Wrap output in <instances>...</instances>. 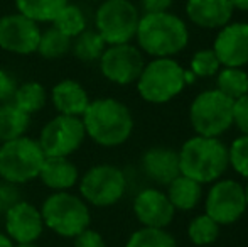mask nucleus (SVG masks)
Masks as SVG:
<instances>
[{"label": "nucleus", "instance_id": "1", "mask_svg": "<svg viewBox=\"0 0 248 247\" xmlns=\"http://www.w3.org/2000/svg\"><path fill=\"white\" fill-rule=\"evenodd\" d=\"M81 120L86 135L105 148L124 144L134 131V119L128 107L115 99L90 102Z\"/></svg>", "mask_w": 248, "mask_h": 247}, {"label": "nucleus", "instance_id": "2", "mask_svg": "<svg viewBox=\"0 0 248 247\" xmlns=\"http://www.w3.org/2000/svg\"><path fill=\"white\" fill-rule=\"evenodd\" d=\"M140 49L155 58H170L186 48L189 33L183 19L170 12L145 14L137 27Z\"/></svg>", "mask_w": 248, "mask_h": 247}, {"label": "nucleus", "instance_id": "3", "mask_svg": "<svg viewBox=\"0 0 248 247\" xmlns=\"http://www.w3.org/2000/svg\"><path fill=\"white\" fill-rule=\"evenodd\" d=\"M179 154L181 175L198 183H211L226 171L228 148L218 137L196 135L184 142Z\"/></svg>", "mask_w": 248, "mask_h": 247}, {"label": "nucleus", "instance_id": "4", "mask_svg": "<svg viewBox=\"0 0 248 247\" xmlns=\"http://www.w3.org/2000/svg\"><path fill=\"white\" fill-rule=\"evenodd\" d=\"M44 227L61 237L75 239L90 225V210L83 198L68 191H54L41 207Z\"/></svg>", "mask_w": 248, "mask_h": 247}, {"label": "nucleus", "instance_id": "5", "mask_svg": "<svg viewBox=\"0 0 248 247\" xmlns=\"http://www.w3.org/2000/svg\"><path fill=\"white\" fill-rule=\"evenodd\" d=\"M46 154L31 137L14 139L0 146V178L12 185L32 181L39 176Z\"/></svg>", "mask_w": 248, "mask_h": 247}, {"label": "nucleus", "instance_id": "6", "mask_svg": "<svg viewBox=\"0 0 248 247\" xmlns=\"http://www.w3.org/2000/svg\"><path fill=\"white\" fill-rule=\"evenodd\" d=\"M184 69L172 58H155L144 66L137 90L145 102L166 103L184 88Z\"/></svg>", "mask_w": 248, "mask_h": 247}, {"label": "nucleus", "instance_id": "7", "mask_svg": "<svg viewBox=\"0 0 248 247\" xmlns=\"http://www.w3.org/2000/svg\"><path fill=\"white\" fill-rule=\"evenodd\" d=\"M233 103L235 100L218 90L199 93L189 109V120L198 135L218 137L228 131L233 124Z\"/></svg>", "mask_w": 248, "mask_h": 247}, {"label": "nucleus", "instance_id": "8", "mask_svg": "<svg viewBox=\"0 0 248 247\" xmlns=\"http://www.w3.org/2000/svg\"><path fill=\"white\" fill-rule=\"evenodd\" d=\"M139 20V10L130 0H103L96 10L95 26L107 46H113L134 39Z\"/></svg>", "mask_w": 248, "mask_h": 247}, {"label": "nucleus", "instance_id": "9", "mask_svg": "<svg viewBox=\"0 0 248 247\" xmlns=\"http://www.w3.org/2000/svg\"><path fill=\"white\" fill-rule=\"evenodd\" d=\"M127 180L120 168L113 165H96L79 180V193L86 203L95 207L115 205L125 193Z\"/></svg>", "mask_w": 248, "mask_h": 247}, {"label": "nucleus", "instance_id": "10", "mask_svg": "<svg viewBox=\"0 0 248 247\" xmlns=\"http://www.w3.org/2000/svg\"><path fill=\"white\" fill-rule=\"evenodd\" d=\"M86 137L81 117L56 115L43 127L39 135V146L46 156L69 158L78 151Z\"/></svg>", "mask_w": 248, "mask_h": 247}, {"label": "nucleus", "instance_id": "11", "mask_svg": "<svg viewBox=\"0 0 248 247\" xmlns=\"http://www.w3.org/2000/svg\"><path fill=\"white\" fill-rule=\"evenodd\" d=\"M144 66L142 53L130 43L107 46L100 58V69L103 76L117 85H130L137 82Z\"/></svg>", "mask_w": 248, "mask_h": 247}, {"label": "nucleus", "instance_id": "12", "mask_svg": "<svg viewBox=\"0 0 248 247\" xmlns=\"http://www.w3.org/2000/svg\"><path fill=\"white\" fill-rule=\"evenodd\" d=\"M247 208L245 191L240 183L233 180L216 181L206 198V215L218 225L236 222Z\"/></svg>", "mask_w": 248, "mask_h": 247}, {"label": "nucleus", "instance_id": "13", "mask_svg": "<svg viewBox=\"0 0 248 247\" xmlns=\"http://www.w3.org/2000/svg\"><path fill=\"white\" fill-rule=\"evenodd\" d=\"M41 33L39 24L19 12L0 17V48L9 53H36Z\"/></svg>", "mask_w": 248, "mask_h": 247}, {"label": "nucleus", "instance_id": "14", "mask_svg": "<svg viewBox=\"0 0 248 247\" xmlns=\"http://www.w3.org/2000/svg\"><path fill=\"white\" fill-rule=\"evenodd\" d=\"M44 222L41 210L29 201H17L5 212V232L12 242H36L43 235Z\"/></svg>", "mask_w": 248, "mask_h": 247}, {"label": "nucleus", "instance_id": "15", "mask_svg": "<svg viewBox=\"0 0 248 247\" xmlns=\"http://www.w3.org/2000/svg\"><path fill=\"white\" fill-rule=\"evenodd\" d=\"M213 51L221 66L242 68L248 65V24H226L216 36Z\"/></svg>", "mask_w": 248, "mask_h": 247}, {"label": "nucleus", "instance_id": "16", "mask_svg": "<svg viewBox=\"0 0 248 247\" xmlns=\"http://www.w3.org/2000/svg\"><path fill=\"white\" fill-rule=\"evenodd\" d=\"M174 210L176 208L172 207L167 195L155 188L140 191L134 200V212L144 227H167L174 218Z\"/></svg>", "mask_w": 248, "mask_h": 247}, {"label": "nucleus", "instance_id": "17", "mask_svg": "<svg viewBox=\"0 0 248 247\" xmlns=\"http://www.w3.org/2000/svg\"><path fill=\"white\" fill-rule=\"evenodd\" d=\"M230 0H187L186 14L196 26L202 29L225 27L233 16Z\"/></svg>", "mask_w": 248, "mask_h": 247}, {"label": "nucleus", "instance_id": "18", "mask_svg": "<svg viewBox=\"0 0 248 247\" xmlns=\"http://www.w3.org/2000/svg\"><path fill=\"white\" fill-rule=\"evenodd\" d=\"M142 168L152 181L169 185L181 175L179 154L169 148H152L142 158Z\"/></svg>", "mask_w": 248, "mask_h": 247}, {"label": "nucleus", "instance_id": "19", "mask_svg": "<svg viewBox=\"0 0 248 247\" xmlns=\"http://www.w3.org/2000/svg\"><path fill=\"white\" fill-rule=\"evenodd\" d=\"M51 100L59 115L83 117L90 105L86 90L75 80H62L52 88Z\"/></svg>", "mask_w": 248, "mask_h": 247}, {"label": "nucleus", "instance_id": "20", "mask_svg": "<svg viewBox=\"0 0 248 247\" xmlns=\"http://www.w3.org/2000/svg\"><path fill=\"white\" fill-rule=\"evenodd\" d=\"M37 178L51 190L66 191L76 185V181L79 180V173L75 163L69 161V158L46 156Z\"/></svg>", "mask_w": 248, "mask_h": 247}, {"label": "nucleus", "instance_id": "21", "mask_svg": "<svg viewBox=\"0 0 248 247\" xmlns=\"http://www.w3.org/2000/svg\"><path fill=\"white\" fill-rule=\"evenodd\" d=\"M29 122L31 115L22 112L12 102L2 103L0 105V142H9L26 135Z\"/></svg>", "mask_w": 248, "mask_h": 247}, {"label": "nucleus", "instance_id": "22", "mask_svg": "<svg viewBox=\"0 0 248 247\" xmlns=\"http://www.w3.org/2000/svg\"><path fill=\"white\" fill-rule=\"evenodd\" d=\"M167 198L177 210H193L201 198V183L187 178L184 175H179L176 180L169 183Z\"/></svg>", "mask_w": 248, "mask_h": 247}, {"label": "nucleus", "instance_id": "23", "mask_svg": "<svg viewBox=\"0 0 248 247\" xmlns=\"http://www.w3.org/2000/svg\"><path fill=\"white\" fill-rule=\"evenodd\" d=\"M68 0H16L17 12L34 22H52Z\"/></svg>", "mask_w": 248, "mask_h": 247}, {"label": "nucleus", "instance_id": "24", "mask_svg": "<svg viewBox=\"0 0 248 247\" xmlns=\"http://www.w3.org/2000/svg\"><path fill=\"white\" fill-rule=\"evenodd\" d=\"M47 102V93L44 86L37 82H27L17 86L16 93H14L12 103L19 107L22 112L27 115L39 112Z\"/></svg>", "mask_w": 248, "mask_h": 247}, {"label": "nucleus", "instance_id": "25", "mask_svg": "<svg viewBox=\"0 0 248 247\" xmlns=\"http://www.w3.org/2000/svg\"><path fill=\"white\" fill-rule=\"evenodd\" d=\"M105 49H107V43L103 41V37L96 31L90 29H85L79 36H76L71 44V51L83 63L100 61Z\"/></svg>", "mask_w": 248, "mask_h": 247}, {"label": "nucleus", "instance_id": "26", "mask_svg": "<svg viewBox=\"0 0 248 247\" xmlns=\"http://www.w3.org/2000/svg\"><path fill=\"white\" fill-rule=\"evenodd\" d=\"M216 90L221 92L232 100H238L240 97L248 93V73L240 68L225 66L218 71Z\"/></svg>", "mask_w": 248, "mask_h": 247}, {"label": "nucleus", "instance_id": "27", "mask_svg": "<svg viewBox=\"0 0 248 247\" xmlns=\"http://www.w3.org/2000/svg\"><path fill=\"white\" fill-rule=\"evenodd\" d=\"M71 37L62 34L56 27H49L44 33H41L36 53H39L46 60H59V58L66 56L71 51Z\"/></svg>", "mask_w": 248, "mask_h": 247}, {"label": "nucleus", "instance_id": "28", "mask_svg": "<svg viewBox=\"0 0 248 247\" xmlns=\"http://www.w3.org/2000/svg\"><path fill=\"white\" fill-rule=\"evenodd\" d=\"M52 27L61 31L62 34H66V36L71 37V39H75L76 36H79V34L86 29L85 12H83L78 5L68 2L61 10H59L58 16L54 17Z\"/></svg>", "mask_w": 248, "mask_h": 247}, {"label": "nucleus", "instance_id": "29", "mask_svg": "<svg viewBox=\"0 0 248 247\" xmlns=\"http://www.w3.org/2000/svg\"><path fill=\"white\" fill-rule=\"evenodd\" d=\"M125 247H177L174 237L164 229L142 227L130 235Z\"/></svg>", "mask_w": 248, "mask_h": 247}, {"label": "nucleus", "instance_id": "30", "mask_svg": "<svg viewBox=\"0 0 248 247\" xmlns=\"http://www.w3.org/2000/svg\"><path fill=\"white\" fill-rule=\"evenodd\" d=\"M187 234H189V239L193 244L208 246L216 241V237H218V234H219V225L216 224L213 218H209L206 214L198 215L189 224Z\"/></svg>", "mask_w": 248, "mask_h": 247}, {"label": "nucleus", "instance_id": "31", "mask_svg": "<svg viewBox=\"0 0 248 247\" xmlns=\"http://www.w3.org/2000/svg\"><path fill=\"white\" fill-rule=\"evenodd\" d=\"M221 63L218 61L213 49H201L191 60V71L201 78H208L219 71Z\"/></svg>", "mask_w": 248, "mask_h": 247}, {"label": "nucleus", "instance_id": "32", "mask_svg": "<svg viewBox=\"0 0 248 247\" xmlns=\"http://www.w3.org/2000/svg\"><path fill=\"white\" fill-rule=\"evenodd\" d=\"M228 161L238 175L248 180V135H242L233 141L228 149Z\"/></svg>", "mask_w": 248, "mask_h": 247}, {"label": "nucleus", "instance_id": "33", "mask_svg": "<svg viewBox=\"0 0 248 247\" xmlns=\"http://www.w3.org/2000/svg\"><path fill=\"white\" fill-rule=\"evenodd\" d=\"M233 124L243 132V135H248V93L233 103Z\"/></svg>", "mask_w": 248, "mask_h": 247}, {"label": "nucleus", "instance_id": "34", "mask_svg": "<svg viewBox=\"0 0 248 247\" xmlns=\"http://www.w3.org/2000/svg\"><path fill=\"white\" fill-rule=\"evenodd\" d=\"M17 83L5 69L0 68V102L7 103V102H12L14 99V93L17 90Z\"/></svg>", "mask_w": 248, "mask_h": 247}, {"label": "nucleus", "instance_id": "35", "mask_svg": "<svg viewBox=\"0 0 248 247\" xmlns=\"http://www.w3.org/2000/svg\"><path fill=\"white\" fill-rule=\"evenodd\" d=\"M75 247H107V244L98 232L86 229L75 237Z\"/></svg>", "mask_w": 248, "mask_h": 247}, {"label": "nucleus", "instance_id": "36", "mask_svg": "<svg viewBox=\"0 0 248 247\" xmlns=\"http://www.w3.org/2000/svg\"><path fill=\"white\" fill-rule=\"evenodd\" d=\"M17 201H20V198L16 190V185L7 183V181L3 183V185H0V212H7L10 207H14Z\"/></svg>", "mask_w": 248, "mask_h": 247}, {"label": "nucleus", "instance_id": "37", "mask_svg": "<svg viewBox=\"0 0 248 247\" xmlns=\"http://www.w3.org/2000/svg\"><path fill=\"white\" fill-rule=\"evenodd\" d=\"M142 5L145 9V14H159L167 12L172 5V0H142Z\"/></svg>", "mask_w": 248, "mask_h": 247}, {"label": "nucleus", "instance_id": "38", "mask_svg": "<svg viewBox=\"0 0 248 247\" xmlns=\"http://www.w3.org/2000/svg\"><path fill=\"white\" fill-rule=\"evenodd\" d=\"M233 9L238 10H248V0H230Z\"/></svg>", "mask_w": 248, "mask_h": 247}, {"label": "nucleus", "instance_id": "39", "mask_svg": "<svg viewBox=\"0 0 248 247\" xmlns=\"http://www.w3.org/2000/svg\"><path fill=\"white\" fill-rule=\"evenodd\" d=\"M0 247H14L12 239L7 234H2V232H0Z\"/></svg>", "mask_w": 248, "mask_h": 247}, {"label": "nucleus", "instance_id": "40", "mask_svg": "<svg viewBox=\"0 0 248 247\" xmlns=\"http://www.w3.org/2000/svg\"><path fill=\"white\" fill-rule=\"evenodd\" d=\"M14 247H39V246H37L36 242H22V244H17Z\"/></svg>", "mask_w": 248, "mask_h": 247}, {"label": "nucleus", "instance_id": "41", "mask_svg": "<svg viewBox=\"0 0 248 247\" xmlns=\"http://www.w3.org/2000/svg\"><path fill=\"white\" fill-rule=\"evenodd\" d=\"M243 191H245V201H247V207H248V183H247V186L243 188Z\"/></svg>", "mask_w": 248, "mask_h": 247}, {"label": "nucleus", "instance_id": "42", "mask_svg": "<svg viewBox=\"0 0 248 247\" xmlns=\"http://www.w3.org/2000/svg\"><path fill=\"white\" fill-rule=\"evenodd\" d=\"M95 2H103V0H95Z\"/></svg>", "mask_w": 248, "mask_h": 247}]
</instances>
